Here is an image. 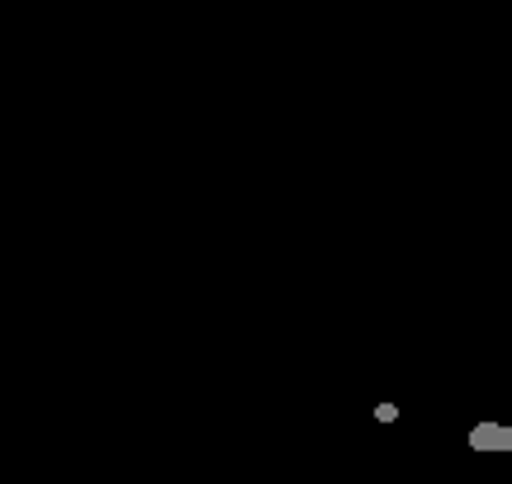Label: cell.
Segmentation results:
<instances>
[{
    "label": "cell",
    "mask_w": 512,
    "mask_h": 484,
    "mask_svg": "<svg viewBox=\"0 0 512 484\" xmlns=\"http://www.w3.org/2000/svg\"><path fill=\"white\" fill-rule=\"evenodd\" d=\"M465 442L470 451H512V428L508 423H475Z\"/></svg>",
    "instance_id": "cell-1"
},
{
    "label": "cell",
    "mask_w": 512,
    "mask_h": 484,
    "mask_svg": "<svg viewBox=\"0 0 512 484\" xmlns=\"http://www.w3.org/2000/svg\"><path fill=\"white\" fill-rule=\"evenodd\" d=\"M375 418H380V423H394V418H399V409L384 399V404H375Z\"/></svg>",
    "instance_id": "cell-2"
}]
</instances>
